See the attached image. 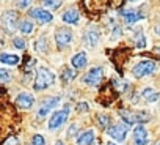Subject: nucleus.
I'll list each match as a JSON object with an SVG mask.
<instances>
[{
    "label": "nucleus",
    "instance_id": "5",
    "mask_svg": "<svg viewBox=\"0 0 160 145\" xmlns=\"http://www.w3.org/2000/svg\"><path fill=\"white\" fill-rule=\"evenodd\" d=\"M68 115H69V107H64L61 110H57L50 115V120H49V129H57L60 128L66 120H68Z\"/></svg>",
    "mask_w": 160,
    "mask_h": 145
},
{
    "label": "nucleus",
    "instance_id": "15",
    "mask_svg": "<svg viewBox=\"0 0 160 145\" xmlns=\"http://www.w3.org/2000/svg\"><path fill=\"white\" fill-rule=\"evenodd\" d=\"M141 98L143 99H146L148 103H155L158 98H160V93L158 92H155L154 89H144L143 92H141Z\"/></svg>",
    "mask_w": 160,
    "mask_h": 145
},
{
    "label": "nucleus",
    "instance_id": "27",
    "mask_svg": "<svg viewBox=\"0 0 160 145\" xmlns=\"http://www.w3.org/2000/svg\"><path fill=\"white\" fill-rule=\"evenodd\" d=\"M32 2H33V0H18V7L21 8V10H25V8H28L30 5H32Z\"/></svg>",
    "mask_w": 160,
    "mask_h": 145
},
{
    "label": "nucleus",
    "instance_id": "6",
    "mask_svg": "<svg viewBox=\"0 0 160 145\" xmlns=\"http://www.w3.org/2000/svg\"><path fill=\"white\" fill-rule=\"evenodd\" d=\"M102 76H104V69L102 66H96L93 69H90L85 78H83V82L88 84V85H98L101 81H102Z\"/></svg>",
    "mask_w": 160,
    "mask_h": 145
},
{
    "label": "nucleus",
    "instance_id": "32",
    "mask_svg": "<svg viewBox=\"0 0 160 145\" xmlns=\"http://www.w3.org/2000/svg\"><path fill=\"white\" fill-rule=\"evenodd\" d=\"M77 109H78V110H88V104H87V103H80Z\"/></svg>",
    "mask_w": 160,
    "mask_h": 145
},
{
    "label": "nucleus",
    "instance_id": "16",
    "mask_svg": "<svg viewBox=\"0 0 160 145\" xmlns=\"http://www.w3.org/2000/svg\"><path fill=\"white\" fill-rule=\"evenodd\" d=\"M93 140H94V131L90 129V131H85L77 139V145H91Z\"/></svg>",
    "mask_w": 160,
    "mask_h": 145
},
{
    "label": "nucleus",
    "instance_id": "17",
    "mask_svg": "<svg viewBox=\"0 0 160 145\" xmlns=\"http://www.w3.org/2000/svg\"><path fill=\"white\" fill-rule=\"evenodd\" d=\"M0 62H2L3 65H10V66H14L19 63V57L14 55V54H7L3 52L2 55H0Z\"/></svg>",
    "mask_w": 160,
    "mask_h": 145
},
{
    "label": "nucleus",
    "instance_id": "1",
    "mask_svg": "<svg viewBox=\"0 0 160 145\" xmlns=\"http://www.w3.org/2000/svg\"><path fill=\"white\" fill-rule=\"evenodd\" d=\"M55 82V74L49 69V68H44L41 66L36 72V79H35V84H33V89L35 90H44L50 85H53Z\"/></svg>",
    "mask_w": 160,
    "mask_h": 145
},
{
    "label": "nucleus",
    "instance_id": "14",
    "mask_svg": "<svg viewBox=\"0 0 160 145\" xmlns=\"http://www.w3.org/2000/svg\"><path fill=\"white\" fill-rule=\"evenodd\" d=\"M61 19L66 24H77L78 19H80V14H78L77 10H68V11H64L61 14Z\"/></svg>",
    "mask_w": 160,
    "mask_h": 145
},
{
    "label": "nucleus",
    "instance_id": "8",
    "mask_svg": "<svg viewBox=\"0 0 160 145\" xmlns=\"http://www.w3.org/2000/svg\"><path fill=\"white\" fill-rule=\"evenodd\" d=\"M149 134L143 125H137L133 129V145H148Z\"/></svg>",
    "mask_w": 160,
    "mask_h": 145
},
{
    "label": "nucleus",
    "instance_id": "4",
    "mask_svg": "<svg viewBox=\"0 0 160 145\" xmlns=\"http://www.w3.org/2000/svg\"><path fill=\"white\" fill-rule=\"evenodd\" d=\"M55 41H57L58 49L68 47V46L72 43V32H71V29H68V27L58 29V30L55 32Z\"/></svg>",
    "mask_w": 160,
    "mask_h": 145
},
{
    "label": "nucleus",
    "instance_id": "35",
    "mask_svg": "<svg viewBox=\"0 0 160 145\" xmlns=\"http://www.w3.org/2000/svg\"><path fill=\"white\" fill-rule=\"evenodd\" d=\"M107 145H118V143H113V142H108Z\"/></svg>",
    "mask_w": 160,
    "mask_h": 145
},
{
    "label": "nucleus",
    "instance_id": "33",
    "mask_svg": "<svg viewBox=\"0 0 160 145\" xmlns=\"http://www.w3.org/2000/svg\"><path fill=\"white\" fill-rule=\"evenodd\" d=\"M155 32H157V35H158V36H160V24H158V25H157V27H155Z\"/></svg>",
    "mask_w": 160,
    "mask_h": 145
},
{
    "label": "nucleus",
    "instance_id": "20",
    "mask_svg": "<svg viewBox=\"0 0 160 145\" xmlns=\"http://www.w3.org/2000/svg\"><path fill=\"white\" fill-rule=\"evenodd\" d=\"M74 78H75V71H74V69L64 68V69L61 71V81H63V82H71Z\"/></svg>",
    "mask_w": 160,
    "mask_h": 145
},
{
    "label": "nucleus",
    "instance_id": "34",
    "mask_svg": "<svg viewBox=\"0 0 160 145\" xmlns=\"http://www.w3.org/2000/svg\"><path fill=\"white\" fill-rule=\"evenodd\" d=\"M55 145H63V142H61V140H58V142H55Z\"/></svg>",
    "mask_w": 160,
    "mask_h": 145
},
{
    "label": "nucleus",
    "instance_id": "25",
    "mask_svg": "<svg viewBox=\"0 0 160 145\" xmlns=\"http://www.w3.org/2000/svg\"><path fill=\"white\" fill-rule=\"evenodd\" d=\"M137 47L138 49H143V47H146V38H144V35L140 32V35L137 36Z\"/></svg>",
    "mask_w": 160,
    "mask_h": 145
},
{
    "label": "nucleus",
    "instance_id": "23",
    "mask_svg": "<svg viewBox=\"0 0 160 145\" xmlns=\"http://www.w3.org/2000/svg\"><path fill=\"white\" fill-rule=\"evenodd\" d=\"M42 3H44L46 8H50V10H55V8L60 7V2H58V0H42Z\"/></svg>",
    "mask_w": 160,
    "mask_h": 145
},
{
    "label": "nucleus",
    "instance_id": "12",
    "mask_svg": "<svg viewBox=\"0 0 160 145\" xmlns=\"http://www.w3.org/2000/svg\"><path fill=\"white\" fill-rule=\"evenodd\" d=\"M87 63H88V55H87V52H78V54H75V55L71 58V65H72V68H75V69L85 68Z\"/></svg>",
    "mask_w": 160,
    "mask_h": 145
},
{
    "label": "nucleus",
    "instance_id": "31",
    "mask_svg": "<svg viewBox=\"0 0 160 145\" xmlns=\"http://www.w3.org/2000/svg\"><path fill=\"white\" fill-rule=\"evenodd\" d=\"M3 145H18V137H10Z\"/></svg>",
    "mask_w": 160,
    "mask_h": 145
},
{
    "label": "nucleus",
    "instance_id": "24",
    "mask_svg": "<svg viewBox=\"0 0 160 145\" xmlns=\"http://www.w3.org/2000/svg\"><path fill=\"white\" fill-rule=\"evenodd\" d=\"M13 44H14V47H18V49H25V47H27V41L22 40V38H14V40H13Z\"/></svg>",
    "mask_w": 160,
    "mask_h": 145
},
{
    "label": "nucleus",
    "instance_id": "29",
    "mask_svg": "<svg viewBox=\"0 0 160 145\" xmlns=\"http://www.w3.org/2000/svg\"><path fill=\"white\" fill-rule=\"evenodd\" d=\"M98 120H99L101 126H104V128H108V121H110V118H108L107 115H99V117H98Z\"/></svg>",
    "mask_w": 160,
    "mask_h": 145
},
{
    "label": "nucleus",
    "instance_id": "18",
    "mask_svg": "<svg viewBox=\"0 0 160 145\" xmlns=\"http://www.w3.org/2000/svg\"><path fill=\"white\" fill-rule=\"evenodd\" d=\"M122 16H124V19H126L127 24H135V22H138L140 19H143V14H140V13H137V11H132V10L126 11Z\"/></svg>",
    "mask_w": 160,
    "mask_h": 145
},
{
    "label": "nucleus",
    "instance_id": "36",
    "mask_svg": "<svg viewBox=\"0 0 160 145\" xmlns=\"http://www.w3.org/2000/svg\"><path fill=\"white\" fill-rule=\"evenodd\" d=\"M129 2H132V3H135V2H138V0H129Z\"/></svg>",
    "mask_w": 160,
    "mask_h": 145
},
{
    "label": "nucleus",
    "instance_id": "9",
    "mask_svg": "<svg viewBox=\"0 0 160 145\" xmlns=\"http://www.w3.org/2000/svg\"><path fill=\"white\" fill-rule=\"evenodd\" d=\"M2 25L7 32H13L18 25V13L16 11H5L2 16Z\"/></svg>",
    "mask_w": 160,
    "mask_h": 145
},
{
    "label": "nucleus",
    "instance_id": "22",
    "mask_svg": "<svg viewBox=\"0 0 160 145\" xmlns=\"http://www.w3.org/2000/svg\"><path fill=\"white\" fill-rule=\"evenodd\" d=\"M19 29H21V32H22L24 35H30L35 27H33V24H32L30 21H24V22H21V27H19Z\"/></svg>",
    "mask_w": 160,
    "mask_h": 145
},
{
    "label": "nucleus",
    "instance_id": "2",
    "mask_svg": "<svg viewBox=\"0 0 160 145\" xmlns=\"http://www.w3.org/2000/svg\"><path fill=\"white\" fill-rule=\"evenodd\" d=\"M155 69H157L155 62H152V60H141V62H138V63L132 68V74H133L135 78H144V76L152 74Z\"/></svg>",
    "mask_w": 160,
    "mask_h": 145
},
{
    "label": "nucleus",
    "instance_id": "26",
    "mask_svg": "<svg viewBox=\"0 0 160 145\" xmlns=\"http://www.w3.org/2000/svg\"><path fill=\"white\" fill-rule=\"evenodd\" d=\"M10 78H11V74H10V72H8L5 68L0 69V81H2V82H8Z\"/></svg>",
    "mask_w": 160,
    "mask_h": 145
},
{
    "label": "nucleus",
    "instance_id": "28",
    "mask_svg": "<svg viewBox=\"0 0 160 145\" xmlns=\"http://www.w3.org/2000/svg\"><path fill=\"white\" fill-rule=\"evenodd\" d=\"M32 143H33V145H44L46 142H44V137H42L41 134H36V136H33Z\"/></svg>",
    "mask_w": 160,
    "mask_h": 145
},
{
    "label": "nucleus",
    "instance_id": "10",
    "mask_svg": "<svg viewBox=\"0 0 160 145\" xmlns=\"http://www.w3.org/2000/svg\"><path fill=\"white\" fill-rule=\"evenodd\" d=\"M30 16L33 19H36L38 22H41V24H47V22H50L53 19V14L50 11H47V10H42V8H33L30 11Z\"/></svg>",
    "mask_w": 160,
    "mask_h": 145
},
{
    "label": "nucleus",
    "instance_id": "19",
    "mask_svg": "<svg viewBox=\"0 0 160 145\" xmlns=\"http://www.w3.org/2000/svg\"><path fill=\"white\" fill-rule=\"evenodd\" d=\"M119 115H121V118L124 120V123H126V125H133V123L137 121L135 115H132L129 110H119Z\"/></svg>",
    "mask_w": 160,
    "mask_h": 145
},
{
    "label": "nucleus",
    "instance_id": "7",
    "mask_svg": "<svg viewBox=\"0 0 160 145\" xmlns=\"http://www.w3.org/2000/svg\"><path fill=\"white\" fill-rule=\"evenodd\" d=\"M60 103V96H52V98H47V99H44L42 103H41V106H39V109H38V112H36V115L39 117V118H44L57 104Z\"/></svg>",
    "mask_w": 160,
    "mask_h": 145
},
{
    "label": "nucleus",
    "instance_id": "3",
    "mask_svg": "<svg viewBox=\"0 0 160 145\" xmlns=\"http://www.w3.org/2000/svg\"><path fill=\"white\" fill-rule=\"evenodd\" d=\"M107 134H108L112 139L121 142V140H124V139L127 137V134H129V125H126V123L112 125V126L107 128Z\"/></svg>",
    "mask_w": 160,
    "mask_h": 145
},
{
    "label": "nucleus",
    "instance_id": "30",
    "mask_svg": "<svg viewBox=\"0 0 160 145\" xmlns=\"http://www.w3.org/2000/svg\"><path fill=\"white\" fill-rule=\"evenodd\" d=\"M77 132H78V125L74 123V125H71V128H69V131H68V137L71 139V137H72L74 134H77Z\"/></svg>",
    "mask_w": 160,
    "mask_h": 145
},
{
    "label": "nucleus",
    "instance_id": "13",
    "mask_svg": "<svg viewBox=\"0 0 160 145\" xmlns=\"http://www.w3.org/2000/svg\"><path fill=\"white\" fill-rule=\"evenodd\" d=\"M99 33L96 32V30H88L87 33H85V36H83V43H85V46H88V47H96L98 44H99Z\"/></svg>",
    "mask_w": 160,
    "mask_h": 145
},
{
    "label": "nucleus",
    "instance_id": "37",
    "mask_svg": "<svg viewBox=\"0 0 160 145\" xmlns=\"http://www.w3.org/2000/svg\"><path fill=\"white\" fill-rule=\"evenodd\" d=\"M155 145H160V140H158V142H157V143H155Z\"/></svg>",
    "mask_w": 160,
    "mask_h": 145
},
{
    "label": "nucleus",
    "instance_id": "21",
    "mask_svg": "<svg viewBox=\"0 0 160 145\" xmlns=\"http://www.w3.org/2000/svg\"><path fill=\"white\" fill-rule=\"evenodd\" d=\"M135 118H137L138 125H141V123H148V121L151 120V115H149L146 110H138V112L135 114Z\"/></svg>",
    "mask_w": 160,
    "mask_h": 145
},
{
    "label": "nucleus",
    "instance_id": "11",
    "mask_svg": "<svg viewBox=\"0 0 160 145\" xmlns=\"http://www.w3.org/2000/svg\"><path fill=\"white\" fill-rule=\"evenodd\" d=\"M33 103H35V98H33V95L28 93V92H22V93H19L18 98H16V104H18L21 109H30V107L33 106Z\"/></svg>",
    "mask_w": 160,
    "mask_h": 145
},
{
    "label": "nucleus",
    "instance_id": "38",
    "mask_svg": "<svg viewBox=\"0 0 160 145\" xmlns=\"http://www.w3.org/2000/svg\"><path fill=\"white\" fill-rule=\"evenodd\" d=\"M158 51H160V47H158Z\"/></svg>",
    "mask_w": 160,
    "mask_h": 145
}]
</instances>
